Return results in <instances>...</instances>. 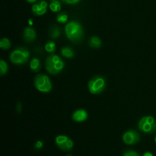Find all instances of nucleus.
<instances>
[{"label":"nucleus","mask_w":156,"mask_h":156,"mask_svg":"<svg viewBox=\"0 0 156 156\" xmlns=\"http://www.w3.org/2000/svg\"><path fill=\"white\" fill-rule=\"evenodd\" d=\"M66 37L75 44L80 43L84 37V30L82 25L76 21H72L67 23L65 27Z\"/></svg>","instance_id":"1"},{"label":"nucleus","mask_w":156,"mask_h":156,"mask_svg":"<svg viewBox=\"0 0 156 156\" xmlns=\"http://www.w3.org/2000/svg\"><path fill=\"white\" fill-rule=\"evenodd\" d=\"M50 9L52 12H58L61 10V4L58 0H52L50 3Z\"/></svg>","instance_id":"16"},{"label":"nucleus","mask_w":156,"mask_h":156,"mask_svg":"<svg viewBox=\"0 0 156 156\" xmlns=\"http://www.w3.org/2000/svg\"><path fill=\"white\" fill-rule=\"evenodd\" d=\"M30 56L29 51L24 47H18L10 54V61L15 65H22L27 62Z\"/></svg>","instance_id":"3"},{"label":"nucleus","mask_w":156,"mask_h":156,"mask_svg":"<svg viewBox=\"0 0 156 156\" xmlns=\"http://www.w3.org/2000/svg\"><path fill=\"white\" fill-rule=\"evenodd\" d=\"M106 87V80L100 76H94L88 82V89L93 94H99L104 91Z\"/></svg>","instance_id":"4"},{"label":"nucleus","mask_w":156,"mask_h":156,"mask_svg":"<svg viewBox=\"0 0 156 156\" xmlns=\"http://www.w3.org/2000/svg\"><path fill=\"white\" fill-rule=\"evenodd\" d=\"M123 143L129 146L136 144L140 140V135L137 131L136 130H129L126 131L123 133L122 136Z\"/></svg>","instance_id":"8"},{"label":"nucleus","mask_w":156,"mask_h":156,"mask_svg":"<svg viewBox=\"0 0 156 156\" xmlns=\"http://www.w3.org/2000/svg\"><path fill=\"white\" fill-rule=\"evenodd\" d=\"M88 118V113L83 109H79L75 111L73 114V120L77 123L85 121Z\"/></svg>","instance_id":"11"},{"label":"nucleus","mask_w":156,"mask_h":156,"mask_svg":"<svg viewBox=\"0 0 156 156\" xmlns=\"http://www.w3.org/2000/svg\"><path fill=\"white\" fill-rule=\"evenodd\" d=\"M30 68L34 73H37V72H38L41 69V62H40V60L37 58H34V59H31L30 63Z\"/></svg>","instance_id":"13"},{"label":"nucleus","mask_w":156,"mask_h":156,"mask_svg":"<svg viewBox=\"0 0 156 156\" xmlns=\"http://www.w3.org/2000/svg\"><path fill=\"white\" fill-rule=\"evenodd\" d=\"M35 88L43 93L50 92L52 89V83L48 76L44 74H39L34 79Z\"/></svg>","instance_id":"5"},{"label":"nucleus","mask_w":156,"mask_h":156,"mask_svg":"<svg viewBox=\"0 0 156 156\" xmlns=\"http://www.w3.org/2000/svg\"><path fill=\"white\" fill-rule=\"evenodd\" d=\"M102 42L101 41V39L98 37H92L90 38L89 40V46L91 47L94 49H98L100 48L101 46Z\"/></svg>","instance_id":"14"},{"label":"nucleus","mask_w":156,"mask_h":156,"mask_svg":"<svg viewBox=\"0 0 156 156\" xmlns=\"http://www.w3.org/2000/svg\"><path fill=\"white\" fill-rule=\"evenodd\" d=\"M45 50L46 51L50 53H53L56 50V44L53 41H47V44H45Z\"/></svg>","instance_id":"17"},{"label":"nucleus","mask_w":156,"mask_h":156,"mask_svg":"<svg viewBox=\"0 0 156 156\" xmlns=\"http://www.w3.org/2000/svg\"><path fill=\"white\" fill-rule=\"evenodd\" d=\"M43 146H44V143H43V142L38 140V141H37L36 143H35L34 149H41L43 148Z\"/></svg>","instance_id":"23"},{"label":"nucleus","mask_w":156,"mask_h":156,"mask_svg":"<svg viewBox=\"0 0 156 156\" xmlns=\"http://www.w3.org/2000/svg\"><path fill=\"white\" fill-rule=\"evenodd\" d=\"M123 156H140V155L136 151L129 149V150H126L123 152Z\"/></svg>","instance_id":"21"},{"label":"nucleus","mask_w":156,"mask_h":156,"mask_svg":"<svg viewBox=\"0 0 156 156\" xmlns=\"http://www.w3.org/2000/svg\"><path fill=\"white\" fill-rule=\"evenodd\" d=\"M8 72V65L6 62H5L3 59L0 60V74L1 76H4Z\"/></svg>","instance_id":"19"},{"label":"nucleus","mask_w":156,"mask_h":156,"mask_svg":"<svg viewBox=\"0 0 156 156\" xmlns=\"http://www.w3.org/2000/svg\"><path fill=\"white\" fill-rule=\"evenodd\" d=\"M139 129L145 133H152L156 130V121L151 116L144 117L139 122Z\"/></svg>","instance_id":"6"},{"label":"nucleus","mask_w":156,"mask_h":156,"mask_svg":"<svg viewBox=\"0 0 156 156\" xmlns=\"http://www.w3.org/2000/svg\"><path fill=\"white\" fill-rule=\"evenodd\" d=\"M62 2L65 4L68 5H76L80 2V0H62Z\"/></svg>","instance_id":"22"},{"label":"nucleus","mask_w":156,"mask_h":156,"mask_svg":"<svg viewBox=\"0 0 156 156\" xmlns=\"http://www.w3.org/2000/svg\"><path fill=\"white\" fill-rule=\"evenodd\" d=\"M143 156H154V155H153V154L152 153V152H145L144 154H143Z\"/></svg>","instance_id":"24"},{"label":"nucleus","mask_w":156,"mask_h":156,"mask_svg":"<svg viewBox=\"0 0 156 156\" xmlns=\"http://www.w3.org/2000/svg\"><path fill=\"white\" fill-rule=\"evenodd\" d=\"M0 47L2 50H9L11 47V41L8 38H2L0 41Z\"/></svg>","instance_id":"18"},{"label":"nucleus","mask_w":156,"mask_h":156,"mask_svg":"<svg viewBox=\"0 0 156 156\" xmlns=\"http://www.w3.org/2000/svg\"><path fill=\"white\" fill-rule=\"evenodd\" d=\"M37 1V0H27V2H28L29 3H34L36 2Z\"/></svg>","instance_id":"25"},{"label":"nucleus","mask_w":156,"mask_h":156,"mask_svg":"<svg viewBox=\"0 0 156 156\" xmlns=\"http://www.w3.org/2000/svg\"><path fill=\"white\" fill-rule=\"evenodd\" d=\"M55 143L59 149L64 152L70 151L74 146V143L73 140L64 135H59L56 136L55 139Z\"/></svg>","instance_id":"7"},{"label":"nucleus","mask_w":156,"mask_h":156,"mask_svg":"<svg viewBox=\"0 0 156 156\" xmlns=\"http://www.w3.org/2000/svg\"><path fill=\"white\" fill-rule=\"evenodd\" d=\"M61 54L66 58L68 59H72L75 56V52L71 47H64L61 49Z\"/></svg>","instance_id":"12"},{"label":"nucleus","mask_w":156,"mask_h":156,"mask_svg":"<svg viewBox=\"0 0 156 156\" xmlns=\"http://www.w3.org/2000/svg\"><path fill=\"white\" fill-rule=\"evenodd\" d=\"M47 2L45 1H41L40 2L36 3L32 6V12L34 15L41 16L44 15L47 12Z\"/></svg>","instance_id":"9"},{"label":"nucleus","mask_w":156,"mask_h":156,"mask_svg":"<svg viewBox=\"0 0 156 156\" xmlns=\"http://www.w3.org/2000/svg\"><path fill=\"white\" fill-rule=\"evenodd\" d=\"M60 29L57 25H53L50 29V35L53 39H57L60 36Z\"/></svg>","instance_id":"15"},{"label":"nucleus","mask_w":156,"mask_h":156,"mask_svg":"<svg viewBox=\"0 0 156 156\" xmlns=\"http://www.w3.org/2000/svg\"><path fill=\"white\" fill-rule=\"evenodd\" d=\"M56 20H57L58 22L59 23H66L67 21H68V15L67 14H66L65 12H61L59 15H57V18H56Z\"/></svg>","instance_id":"20"},{"label":"nucleus","mask_w":156,"mask_h":156,"mask_svg":"<svg viewBox=\"0 0 156 156\" xmlns=\"http://www.w3.org/2000/svg\"><path fill=\"white\" fill-rule=\"evenodd\" d=\"M46 69L49 73L52 75L59 74L65 66L63 60L56 54L51 53L48 56L45 62Z\"/></svg>","instance_id":"2"},{"label":"nucleus","mask_w":156,"mask_h":156,"mask_svg":"<svg viewBox=\"0 0 156 156\" xmlns=\"http://www.w3.org/2000/svg\"><path fill=\"white\" fill-rule=\"evenodd\" d=\"M66 156H73V155H67Z\"/></svg>","instance_id":"26"},{"label":"nucleus","mask_w":156,"mask_h":156,"mask_svg":"<svg viewBox=\"0 0 156 156\" xmlns=\"http://www.w3.org/2000/svg\"><path fill=\"white\" fill-rule=\"evenodd\" d=\"M37 37V34L34 29L32 27H27L24 30V33H23V39L27 43L33 42Z\"/></svg>","instance_id":"10"},{"label":"nucleus","mask_w":156,"mask_h":156,"mask_svg":"<svg viewBox=\"0 0 156 156\" xmlns=\"http://www.w3.org/2000/svg\"><path fill=\"white\" fill-rule=\"evenodd\" d=\"M155 143H156V136L155 137Z\"/></svg>","instance_id":"27"}]
</instances>
